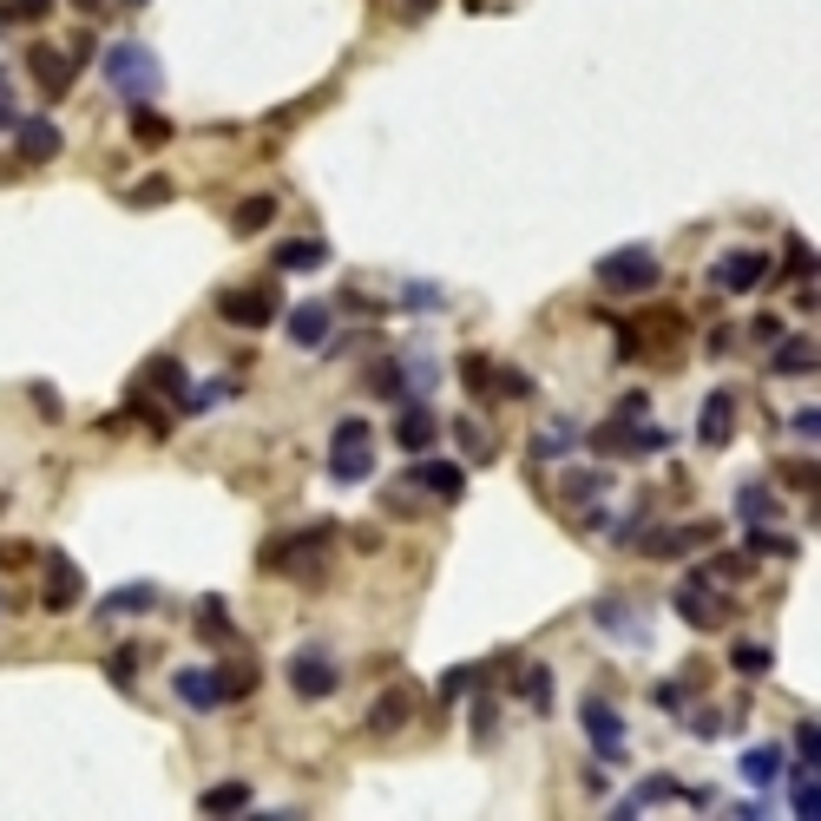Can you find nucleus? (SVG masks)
Here are the masks:
<instances>
[{
	"label": "nucleus",
	"mask_w": 821,
	"mask_h": 821,
	"mask_svg": "<svg viewBox=\"0 0 821 821\" xmlns=\"http://www.w3.org/2000/svg\"><path fill=\"white\" fill-rule=\"evenodd\" d=\"M651 697H658V710H684V684H658Z\"/></svg>",
	"instance_id": "55"
},
{
	"label": "nucleus",
	"mask_w": 821,
	"mask_h": 821,
	"mask_svg": "<svg viewBox=\"0 0 821 821\" xmlns=\"http://www.w3.org/2000/svg\"><path fill=\"white\" fill-rule=\"evenodd\" d=\"M329 552H335V526H329V520H316V526H303V533L270 539V546H263V572H289V579L316 585Z\"/></svg>",
	"instance_id": "2"
},
{
	"label": "nucleus",
	"mask_w": 821,
	"mask_h": 821,
	"mask_svg": "<svg viewBox=\"0 0 821 821\" xmlns=\"http://www.w3.org/2000/svg\"><path fill=\"white\" fill-rule=\"evenodd\" d=\"M671 605H677V618H684L691 631H717V625H730V612H737L723 592H710V579H704V572H691V579L671 592Z\"/></svg>",
	"instance_id": "6"
},
{
	"label": "nucleus",
	"mask_w": 821,
	"mask_h": 821,
	"mask_svg": "<svg viewBox=\"0 0 821 821\" xmlns=\"http://www.w3.org/2000/svg\"><path fill=\"white\" fill-rule=\"evenodd\" d=\"M171 138H178V125H171L164 112H151V105H132V145L158 151V145H171Z\"/></svg>",
	"instance_id": "27"
},
{
	"label": "nucleus",
	"mask_w": 821,
	"mask_h": 821,
	"mask_svg": "<svg viewBox=\"0 0 821 821\" xmlns=\"http://www.w3.org/2000/svg\"><path fill=\"white\" fill-rule=\"evenodd\" d=\"M408 487H414V493H434V500L454 506V500L467 493V467H460V460H414Z\"/></svg>",
	"instance_id": "15"
},
{
	"label": "nucleus",
	"mask_w": 821,
	"mask_h": 821,
	"mask_svg": "<svg viewBox=\"0 0 821 821\" xmlns=\"http://www.w3.org/2000/svg\"><path fill=\"white\" fill-rule=\"evenodd\" d=\"M368 474H375V434H368L362 414H349V421H335V441H329V480L362 487Z\"/></svg>",
	"instance_id": "4"
},
{
	"label": "nucleus",
	"mask_w": 821,
	"mask_h": 821,
	"mask_svg": "<svg viewBox=\"0 0 821 821\" xmlns=\"http://www.w3.org/2000/svg\"><path fill=\"white\" fill-rule=\"evenodd\" d=\"M605 487H612V474H566V480H559V500L585 506V500H598Z\"/></svg>",
	"instance_id": "39"
},
{
	"label": "nucleus",
	"mask_w": 821,
	"mask_h": 821,
	"mask_svg": "<svg viewBox=\"0 0 821 821\" xmlns=\"http://www.w3.org/2000/svg\"><path fill=\"white\" fill-rule=\"evenodd\" d=\"M138 388H145V395H171V401H184L191 381H184V362H178V355H151L145 375H138Z\"/></svg>",
	"instance_id": "21"
},
{
	"label": "nucleus",
	"mask_w": 821,
	"mask_h": 821,
	"mask_svg": "<svg viewBox=\"0 0 821 821\" xmlns=\"http://www.w3.org/2000/svg\"><path fill=\"white\" fill-rule=\"evenodd\" d=\"M454 441L467 447V460H493V441H487L480 421H454Z\"/></svg>",
	"instance_id": "44"
},
{
	"label": "nucleus",
	"mask_w": 821,
	"mask_h": 821,
	"mask_svg": "<svg viewBox=\"0 0 821 821\" xmlns=\"http://www.w3.org/2000/svg\"><path fill=\"white\" fill-rule=\"evenodd\" d=\"M750 335H756L763 349H776V342H783L789 329H783V316H756V322H750Z\"/></svg>",
	"instance_id": "52"
},
{
	"label": "nucleus",
	"mask_w": 821,
	"mask_h": 821,
	"mask_svg": "<svg viewBox=\"0 0 821 821\" xmlns=\"http://www.w3.org/2000/svg\"><path fill=\"white\" fill-rule=\"evenodd\" d=\"M730 664H737L743 677H769V671H776V651H769V645H750V638H743V645L730 651Z\"/></svg>",
	"instance_id": "40"
},
{
	"label": "nucleus",
	"mask_w": 821,
	"mask_h": 821,
	"mask_svg": "<svg viewBox=\"0 0 821 821\" xmlns=\"http://www.w3.org/2000/svg\"><path fill=\"white\" fill-rule=\"evenodd\" d=\"M737 513H743L750 526H769V520H776L783 506H776V493H769L763 480H743V487H737Z\"/></svg>",
	"instance_id": "29"
},
{
	"label": "nucleus",
	"mask_w": 821,
	"mask_h": 821,
	"mask_svg": "<svg viewBox=\"0 0 821 821\" xmlns=\"http://www.w3.org/2000/svg\"><path fill=\"white\" fill-rule=\"evenodd\" d=\"M783 769H789L783 743H756V750H743V763H737V776H743L750 789H783Z\"/></svg>",
	"instance_id": "20"
},
{
	"label": "nucleus",
	"mask_w": 821,
	"mask_h": 821,
	"mask_svg": "<svg viewBox=\"0 0 821 821\" xmlns=\"http://www.w3.org/2000/svg\"><path fill=\"white\" fill-rule=\"evenodd\" d=\"M717 539V526L710 520H691V526H658L651 539H645V552L651 559H684V552H697V546H710Z\"/></svg>",
	"instance_id": "17"
},
{
	"label": "nucleus",
	"mask_w": 821,
	"mask_h": 821,
	"mask_svg": "<svg viewBox=\"0 0 821 821\" xmlns=\"http://www.w3.org/2000/svg\"><path fill=\"white\" fill-rule=\"evenodd\" d=\"M230 395H237V381H230V375H217V381H204V388H184V401H178V408H184V414H210V408H217V401H230Z\"/></svg>",
	"instance_id": "34"
},
{
	"label": "nucleus",
	"mask_w": 821,
	"mask_h": 821,
	"mask_svg": "<svg viewBox=\"0 0 821 821\" xmlns=\"http://www.w3.org/2000/svg\"><path fill=\"white\" fill-rule=\"evenodd\" d=\"M33 401H39V414H46V421H59V395H53V388H46V381H39V388H33Z\"/></svg>",
	"instance_id": "56"
},
{
	"label": "nucleus",
	"mask_w": 821,
	"mask_h": 821,
	"mask_svg": "<svg viewBox=\"0 0 821 821\" xmlns=\"http://www.w3.org/2000/svg\"><path fill=\"white\" fill-rule=\"evenodd\" d=\"M658 283H664V263H658L651 243H625V250L598 256V289L605 296H651Z\"/></svg>",
	"instance_id": "3"
},
{
	"label": "nucleus",
	"mask_w": 821,
	"mask_h": 821,
	"mask_svg": "<svg viewBox=\"0 0 821 821\" xmlns=\"http://www.w3.org/2000/svg\"><path fill=\"white\" fill-rule=\"evenodd\" d=\"M697 441L704 447H730L737 441V395L730 388H710L704 408H697Z\"/></svg>",
	"instance_id": "13"
},
{
	"label": "nucleus",
	"mask_w": 821,
	"mask_h": 821,
	"mask_svg": "<svg viewBox=\"0 0 821 821\" xmlns=\"http://www.w3.org/2000/svg\"><path fill=\"white\" fill-rule=\"evenodd\" d=\"M783 783H789V802H796V816H802V821H816V816H821L816 763H789V769H783Z\"/></svg>",
	"instance_id": "25"
},
{
	"label": "nucleus",
	"mask_w": 821,
	"mask_h": 821,
	"mask_svg": "<svg viewBox=\"0 0 821 821\" xmlns=\"http://www.w3.org/2000/svg\"><path fill=\"white\" fill-rule=\"evenodd\" d=\"M289 691H296L303 704H322V697L342 691V664H335L329 651H296V658H289Z\"/></svg>",
	"instance_id": "9"
},
{
	"label": "nucleus",
	"mask_w": 821,
	"mask_h": 821,
	"mask_svg": "<svg viewBox=\"0 0 821 821\" xmlns=\"http://www.w3.org/2000/svg\"><path fill=\"white\" fill-rule=\"evenodd\" d=\"M408 717H414V691H381L375 710H368V730H375V737H395V730H408Z\"/></svg>",
	"instance_id": "22"
},
{
	"label": "nucleus",
	"mask_w": 821,
	"mask_h": 821,
	"mask_svg": "<svg viewBox=\"0 0 821 821\" xmlns=\"http://www.w3.org/2000/svg\"><path fill=\"white\" fill-rule=\"evenodd\" d=\"M13 566H33V546H26V539H0V572H13Z\"/></svg>",
	"instance_id": "54"
},
{
	"label": "nucleus",
	"mask_w": 821,
	"mask_h": 821,
	"mask_svg": "<svg viewBox=\"0 0 821 821\" xmlns=\"http://www.w3.org/2000/svg\"><path fill=\"white\" fill-rule=\"evenodd\" d=\"M72 7H79V13H99V7H105V0H72Z\"/></svg>",
	"instance_id": "59"
},
{
	"label": "nucleus",
	"mask_w": 821,
	"mask_h": 821,
	"mask_svg": "<svg viewBox=\"0 0 821 821\" xmlns=\"http://www.w3.org/2000/svg\"><path fill=\"white\" fill-rule=\"evenodd\" d=\"M329 263V243L322 237H289L276 243V270H322Z\"/></svg>",
	"instance_id": "28"
},
{
	"label": "nucleus",
	"mask_w": 821,
	"mask_h": 821,
	"mask_svg": "<svg viewBox=\"0 0 821 821\" xmlns=\"http://www.w3.org/2000/svg\"><path fill=\"white\" fill-rule=\"evenodd\" d=\"M460 381H467V395L474 401H493V362L474 349V355H460Z\"/></svg>",
	"instance_id": "38"
},
{
	"label": "nucleus",
	"mask_w": 821,
	"mask_h": 821,
	"mask_svg": "<svg viewBox=\"0 0 821 821\" xmlns=\"http://www.w3.org/2000/svg\"><path fill=\"white\" fill-rule=\"evenodd\" d=\"M329 329H335V309H329V303H296V309H289V342H296V349H329Z\"/></svg>",
	"instance_id": "19"
},
{
	"label": "nucleus",
	"mask_w": 821,
	"mask_h": 821,
	"mask_svg": "<svg viewBox=\"0 0 821 821\" xmlns=\"http://www.w3.org/2000/svg\"><path fill=\"white\" fill-rule=\"evenodd\" d=\"M158 605V585H118L105 605H99V618H138V612H151Z\"/></svg>",
	"instance_id": "30"
},
{
	"label": "nucleus",
	"mask_w": 821,
	"mask_h": 821,
	"mask_svg": "<svg viewBox=\"0 0 821 821\" xmlns=\"http://www.w3.org/2000/svg\"><path fill=\"white\" fill-rule=\"evenodd\" d=\"M723 730H730V717H717V710H697V717H691V737H704V743L723 737Z\"/></svg>",
	"instance_id": "53"
},
{
	"label": "nucleus",
	"mask_w": 821,
	"mask_h": 821,
	"mask_svg": "<svg viewBox=\"0 0 821 821\" xmlns=\"http://www.w3.org/2000/svg\"><path fill=\"white\" fill-rule=\"evenodd\" d=\"M105 677H112L118 691H132V677H138V651H132V645H125V651H112V658H105Z\"/></svg>",
	"instance_id": "46"
},
{
	"label": "nucleus",
	"mask_w": 821,
	"mask_h": 821,
	"mask_svg": "<svg viewBox=\"0 0 821 821\" xmlns=\"http://www.w3.org/2000/svg\"><path fill=\"white\" fill-rule=\"evenodd\" d=\"M441 441V421H434V408L414 395V401H401V414H395V447L401 454H427Z\"/></svg>",
	"instance_id": "14"
},
{
	"label": "nucleus",
	"mask_w": 821,
	"mask_h": 821,
	"mask_svg": "<svg viewBox=\"0 0 821 821\" xmlns=\"http://www.w3.org/2000/svg\"><path fill=\"white\" fill-rule=\"evenodd\" d=\"M750 566H756L750 552H717V559L704 566V579H750Z\"/></svg>",
	"instance_id": "45"
},
{
	"label": "nucleus",
	"mask_w": 821,
	"mask_h": 821,
	"mask_svg": "<svg viewBox=\"0 0 821 821\" xmlns=\"http://www.w3.org/2000/svg\"><path fill=\"white\" fill-rule=\"evenodd\" d=\"M171 197H178V184H171V178H158V171H151L145 184H132V191H125V204H132V210H158V204H171Z\"/></svg>",
	"instance_id": "37"
},
{
	"label": "nucleus",
	"mask_w": 821,
	"mask_h": 821,
	"mask_svg": "<svg viewBox=\"0 0 821 821\" xmlns=\"http://www.w3.org/2000/svg\"><path fill=\"white\" fill-rule=\"evenodd\" d=\"M197 631H204L210 645H237V625H230L224 598H204V605H197Z\"/></svg>",
	"instance_id": "35"
},
{
	"label": "nucleus",
	"mask_w": 821,
	"mask_h": 821,
	"mask_svg": "<svg viewBox=\"0 0 821 821\" xmlns=\"http://www.w3.org/2000/svg\"><path fill=\"white\" fill-rule=\"evenodd\" d=\"M572 447H579V427H572V421H552V427L533 434V454H539V460H566Z\"/></svg>",
	"instance_id": "32"
},
{
	"label": "nucleus",
	"mask_w": 821,
	"mask_h": 821,
	"mask_svg": "<svg viewBox=\"0 0 821 821\" xmlns=\"http://www.w3.org/2000/svg\"><path fill=\"white\" fill-rule=\"evenodd\" d=\"M132 7H145V0H132Z\"/></svg>",
	"instance_id": "60"
},
{
	"label": "nucleus",
	"mask_w": 821,
	"mask_h": 821,
	"mask_svg": "<svg viewBox=\"0 0 821 821\" xmlns=\"http://www.w3.org/2000/svg\"><path fill=\"white\" fill-rule=\"evenodd\" d=\"M401 303H408V309H447V296H441L434 283H408V289H401Z\"/></svg>",
	"instance_id": "48"
},
{
	"label": "nucleus",
	"mask_w": 821,
	"mask_h": 821,
	"mask_svg": "<svg viewBox=\"0 0 821 821\" xmlns=\"http://www.w3.org/2000/svg\"><path fill=\"white\" fill-rule=\"evenodd\" d=\"M270 217H276V197H270V191H256V197H243V204H237L230 230H237V237H256V230H263Z\"/></svg>",
	"instance_id": "31"
},
{
	"label": "nucleus",
	"mask_w": 821,
	"mask_h": 821,
	"mask_svg": "<svg viewBox=\"0 0 821 821\" xmlns=\"http://www.w3.org/2000/svg\"><path fill=\"white\" fill-rule=\"evenodd\" d=\"M579 717H585V737H592L598 763H625V717H618L605 697H585V704H579Z\"/></svg>",
	"instance_id": "11"
},
{
	"label": "nucleus",
	"mask_w": 821,
	"mask_h": 821,
	"mask_svg": "<svg viewBox=\"0 0 821 821\" xmlns=\"http://www.w3.org/2000/svg\"><path fill=\"white\" fill-rule=\"evenodd\" d=\"M520 697H526L533 710H552V671H546V664H526V671H520Z\"/></svg>",
	"instance_id": "42"
},
{
	"label": "nucleus",
	"mask_w": 821,
	"mask_h": 821,
	"mask_svg": "<svg viewBox=\"0 0 821 821\" xmlns=\"http://www.w3.org/2000/svg\"><path fill=\"white\" fill-rule=\"evenodd\" d=\"M197 809L204 816H237V809H250V783H217V789L197 796Z\"/></svg>",
	"instance_id": "33"
},
{
	"label": "nucleus",
	"mask_w": 821,
	"mask_h": 821,
	"mask_svg": "<svg viewBox=\"0 0 821 821\" xmlns=\"http://www.w3.org/2000/svg\"><path fill=\"white\" fill-rule=\"evenodd\" d=\"M368 395H381V401H395V408L414 401V388H408V362H401V355L375 362V368H368Z\"/></svg>",
	"instance_id": "23"
},
{
	"label": "nucleus",
	"mask_w": 821,
	"mask_h": 821,
	"mask_svg": "<svg viewBox=\"0 0 821 821\" xmlns=\"http://www.w3.org/2000/svg\"><path fill=\"white\" fill-rule=\"evenodd\" d=\"M769 276H776L769 250H723V256L710 263V283H717V289H730V296H750V289H763Z\"/></svg>",
	"instance_id": "7"
},
{
	"label": "nucleus",
	"mask_w": 821,
	"mask_h": 821,
	"mask_svg": "<svg viewBox=\"0 0 821 821\" xmlns=\"http://www.w3.org/2000/svg\"><path fill=\"white\" fill-rule=\"evenodd\" d=\"M763 552H776V559H796L802 546H796L789 533H769V526H750V559H763Z\"/></svg>",
	"instance_id": "43"
},
{
	"label": "nucleus",
	"mask_w": 821,
	"mask_h": 821,
	"mask_svg": "<svg viewBox=\"0 0 821 821\" xmlns=\"http://www.w3.org/2000/svg\"><path fill=\"white\" fill-rule=\"evenodd\" d=\"M796 763H821V737H816V723H796Z\"/></svg>",
	"instance_id": "50"
},
{
	"label": "nucleus",
	"mask_w": 821,
	"mask_h": 821,
	"mask_svg": "<svg viewBox=\"0 0 821 821\" xmlns=\"http://www.w3.org/2000/svg\"><path fill=\"white\" fill-rule=\"evenodd\" d=\"M171 691H178V704L197 710V717L224 710V684H217V671H204V664H184V671L171 677Z\"/></svg>",
	"instance_id": "16"
},
{
	"label": "nucleus",
	"mask_w": 821,
	"mask_h": 821,
	"mask_svg": "<svg viewBox=\"0 0 821 821\" xmlns=\"http://www.w3.org/2000/svg\"><path fill=\"white\" fill-rule=\"evenodd\" d=\"M671 447V427H638V421H625V414H612L605 427H592V454H605V460H645V454H664Z\"/></svg>",
	"instance_id": "5"
},
{
	"label": "nucleus",
	"mask_w": 821,
	"mask_h": 821,
	"mask_svg": "<svg viewBox=\"0 0 821 821\" xmlns=\"http://www.w3.org/2000/svg\"><path fill=\"white\" fill-rule=\"evenodd\" d=\"M105 85L125 99V105H151L158 85H164V66L145 39H112L105 46Z\"/></svg>",
	"instance_id": "1"
},
{
	"label": "nucleus",
	"mask_w": 821,
	"mask_h": 821,
	"mask_svg": "<svg viewBox=\"0 0 821 821\" xmlns=\"http://www.w3.org/2000/svg\"><path fill=\"white\" fill-rule=\"evenodd\" d=\"M59 125L53 118H13V151L26 158V164H46V158H59Z\"/></svg>",
	"instance_id": "18"
},
{
	"label": "nucleus",
	"mask_w": 821,
	"mask_h": 821,
	"mask_svg": "<svg viewBox=\"0 0 821 821\" xmlns=\"http://www.w3.org/2000/svg\"><path fill=\"white\" fill-rule=\"evenodd\" d=\"M217 316H224L230 329H270V322L283 316V303H276L270 283H250V289H224V296H217Z\"/></svg>",
	"instance_id": "8"
},
{
	"label": "nucleus",
	"mask_w": 821,
	"mask_h": 821,
	"mask_svg": "<svg viewBox=\"0 0 821 821\" xmlns=\"http://www.w3.org/2000/svg\"><path fill=\"white\" fill-rule=\"evenodd\" d=\"M821 355H816V342L809 335H783L776 342V355H769V375H809Z\"/></svg>",
	"instance_id": "26"
},
{
	"label": "nucleus",
	"mask_w": 821,
	"mask_h": 821,
	"mask_svg": "<svg viewBox=\"0 0 821 821\" xmlns=\"http://www.w3.org/2000/svg\"><path fill=\"white\" fill-rule=\"evenodd\" d=\"M796 434H802V441H816V434H821V414H816V408H802V414H796Z\"/></svg>",
	"instance_id": "58"
},
{
	"label": "nucleus",
	"mask_w": 821,
	"mask_h": 821,
	"mask_svg": "<svg viewBox=\"0 0 821 821\" xmlns=\"http://www.w3.org/2000/svg\"><path fill=\"white\" fill-rule=\"evenodd\" d=\"M13 13H20V20H46V13H53V0H13Z\"/></svg>",
	"instance_id": "57"
},
{
	"label": "nucleus",
	"mask_w": 821,
	"mask_h": 821,
	"mask_svg": "<svg viewBox=\"0 0 821 821\" xmlns=\"http://www.w3.org/2000/svg\"><path fill=\"white\" fill-rule=\"evenodd\" d=\"M474 684H480V671H474V664H460V671H447V677H441V704H454V697H467Z\"/></svg>",
	"instance_id": "47"
},
{
	"label": "nucleus",
	"mask_w": 821,
	"mask_h": 821,
	"mask_svg": "<svg viewBox=\"0 0 821 821\" xmlns=\"http://www.w3.org/2000/svg\"><path fill=\"white\" fill-rule=\"evenodd\" d=\"M26 72H33V85H39L46 99H66V92H72L79 59H72V53H59V46H33V53H26Z\"/></svg>",
	"instance_id": "12"
},
{
	"label": "nucleus",
	"mask_w": 821,
	"mask_h": 821,
	"mask_svg": "<svg viewBox=\"0 0 821 821\" xmlns=\"http://www.w3.org/2000/svg\"><path fill=\"white\" fill-rule=\"evenodd\" d=\"M217 684H224V704H230V697H250V691H256V664H250V658H230V664L217 671Z\"/></svg>",
	"instance_id": "41"
},
{
	"label": "nucleus",
	"mask_w": 821,
	"mask_h": 821,
	"mask_svg": "<svg viewBox=\"0 0 821 821\" xmlns=\"http://www.w3.org/2000/svg\"><path fill=\"white\" fill-rule=\"evenodd\" d=\"M677 796H684V789H677L671 776H651L645 789H631V796L618 802V816H638V809H651V802H677Z\"/></svg>",
	"instance_id": "36"
},
{
	"label": "nucleus",
	"mask_w": 821,
	"mask_h": 821,
	"mask_svg": "<svg viewBox=\"0 0 821 821\" xmlns=\"http://www.w3.org/2000/svg\"><path fill=\"white\" fill-rule=\"evenodd\" d=\"M592 618H598V631H612V638H625V645H645V638H651V631L631 618V605H625V598H598V605H592Z\"/></svg>",
	"instance_id": "24"
},
{
	"label": "nucleus",
	"mask_w": 821,
	"mask_h": 821,
	"mask_svg": "<svg viewBox=\"0 0 821 821\" xmlns=\"http://www.w3.org/2000/svg\"><path fill=\"white\" fill-rule=\"evenodd\" d=\"M39 566H46V579H39V605H46V612H72V605L85 598V572H79L66 552H39Z\"/></svg>",
	"instance_id": "10"
},
{
	"label": "nucleus",
	"mask_w": 821,
	"mask_h": 821,
	"mask_svg": "<svg viewBox=\"0 0 821 821\" xmlns=\"http://www.w3.org/2000/svg\"><path fill=\"white\" fill-rule=\"evenodd\" d=\"M783 480H789V487H796V493H816V460H783Z\"/></svg>",
	"instance_id": "49"
},
{
	"label": "nucleus",
	"mask_w": 821,
	"mask_h": 821,
	"mask_svg": "<svg viewBox=\"0 0 821 821\" xmlns=\"http://www.w3.org/2000/svg\"><path fill=\"white\" fill-rule=\"evenodd\" d=\"M783 263H789V276H809V270H816V250H809L802 237H789V256H783Z\"/></svg>",
	"instance_id": "51"
}]
</instances>
